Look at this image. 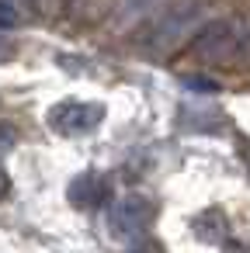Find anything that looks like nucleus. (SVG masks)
Wrapping results in <instances>:
<instances>
[{"label":"nucleus","instance_id":"nucleus-1","mask_svg":"<svg viewBox=\"0 0 250 253\" xmlns=\"http://www.w3.org/2000/svg\"><path fill=\"white\" fill-rule=\"evenodd\" d=\"M191 52L201 63L250 66V18H215L198 28Z\"/></svg>","mask_w":250,"mask_h":253},{"label":"nucleus","instance_id":"nucleus-2","mask_svg":"<svg viewBox=\"0 0 250 253\" xmlns=\"http://www.w3.org/2000/svg\"><path fill=\"white\" fill-rule=\"evenodd\" d=\"M201 18V7L195 0H170L163 4L153 18L143 21V32H139V45L153 56L160 52H170L174 45H181V39L198 25Z\"/></svg>","mask_w":250,"mask_h":253},{"label":"nucleus","instance_id":"nucleus-3","mask_svg":"<svg viewBox=\"0 0 250 253\" xmlns=\"http://www.w3.org/2000/svg\"><path fill=\"white\" fill-rule=\"evenodd\" d=\"M101 118H104V108L94 101H59L49 111V125L59 135H87L101 125Z\"/></svg>","mask_w":250,"mask_h":253},{"label":"nucleus","instance_id":"nucleus-4","mask_svg":"<svg viewBox=\"0 0 250 253\" xmlns=\"http://www.w3.org/2000/svg\"><path fill=\"white\" fill-rule=\"evenodd\" d=\"M150 222H153V201L143 198V194H125V198H118V201L111 205V211H108L111 236H118V239L139 236Z\"/></svg>","mask_w":250,"mask_h":253},{"label":"nucleus","instance_id":"nucleus-5","mask_svg":"<svg viewBox=\"0 0 250 253\" xmlns=\"http://www.w3.org/2000/svg\"><path fill=\"white\" fill-rule=\"evenodd\" d=\"M108 194H111L108 180H104L101 173H94V170L80 173V177L70 184V201H73L77 208H98V205L108 201Z\"/></svg>","mask_w":250,"mask_h":253},{"label":"nucleus","instance_id":"nucleus-6","mask_svg":"<svg viewBox=\"0 0 250 253\" xmlns=\"http://www.w3.org/2000/svg\"><path fill=\"white\" fill-rule=\"evenodd\" d=\"M163 4H170V0H122V4H118V21L122 25H143Z\"/></svg>","mask_w":250,"mask_h":253},{"label":"nucleus","instance_id":"nucleus-7","mask_svg":"<svg viewBox=\"0 0 250 253\" xmlns=\"http://www.w3.org/2000/svg\"><path fill=\"white\" fill-rule=\"evenodd\" d=\"M28 4L35 7V11H42V14H56V11H63L70 0H28Z\"/></svg>","mask_w":250,"mask_h":253},{"label":"nucleus","instance_id":"nucleus-8","mask_svg":"<svg viewBox=\"0 0 250 253\" xmlns=\"http://www.w3.org/2000/svg\"><path fill=\"white\" fill-rule=\"evenodd\" d=\"M14 25H18V11L7 0H0V28H14Z\"/></svg>","mask_w":250,"mask_h":253},{"label":"nucleus","instance_id":"nucleus-9","mask_svg":"<svg viewBox=\"0 0 250 253\" xmlns=\"http://www.w3.org/2000/svg\"><path fill=\"white\" fill-rule=\"evenodd\" d=\"M184 84H188V87H195V90H201V94H212V90H215V84H208V80H198V77H188Z\"/></svg>","mask_w":250,"mask_h":253},{"label":"nucleus","instance_id":"nucleus-10","mask_svg":"<svg viewBox=\"0 0 250 253\" xmlns=\"http://www.w3.org/2000/svg\"><path fill=\"white\" fill-rule=\"evenodd\" d=\"M11 142H14V132H11V128H0V153L11 149Z\"/></svg>","mask_w":250,"mask_h":253},{"label":"nucleus","instance_id":"nucleus-11","mask_svg":"<svg viewBox=\"0 0 250 253\" xmlns=\"http://www.w3.org/2000/svg\"><path fill=\"white\" fill-rule=\"evenodd\" d=\"M7 56H11V42H7L4 35H0V63H4Z\"/></svg>","mask_w":250,"mask_h":253},{"label":"nucleus","instance_id":"nucleus-12","mask_svg":"<svg viewBox=\"0 0 250 253\" xmlns=\"http://www.w3.org/2000/svg\"><path fill=\"white\" fill-rule=\"evenodd\" d=\"M7 191H11V180H7V173H4V170H0V198H4Z\"/></svg>","mask_w":250,"mask_h":253}]
</instances>
